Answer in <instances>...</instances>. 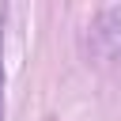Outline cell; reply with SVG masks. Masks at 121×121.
<instances>
[{"instance_id":"cell-1","label":"cell","mask_w":121,"mask_h":121,"mask_svg":"<svg viewBox=\"0 0 121 121\" xmlns=\"http://www.w3.org/2000/svg\"><path fill=\"white\" fill-rule=\"evenodd\" d=\"M95 42L106 57H121V8H106L95 19Z\"/></svg>"},{"instance_id":"cell-2","label":"cell","mask_w":121,"mask_h":121,"mask_svg":"<svg viewBox=\"0 0 121 121\" xmlns=\"http://www.w3.org/2000/svg\"><path fill=\"white\" fill-rule=\"evenodd\" d=\"M0 42H4V34H0ZM0 121H4V60H0Z\"/></svg>"}]
</instances>
